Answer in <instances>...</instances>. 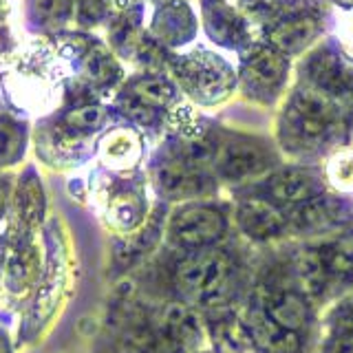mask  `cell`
<instances>
[{
    "label": "cell",
    "instance_id": "1",
    "mask_svg": "<svg viewBox=\"0 0 353 353\" xmlns=\"http://www.w3.org/2000/svg\"><path fill=\"white\" fill-rule=\"evenodd\" d=\"M5 93L16 108L25 113H47L60 97V71L51 53L42 44H33L16 55L14 66L5 75Z\"/></svg>",
    "mask_w": 353,
    "mask_h": 353
},
{
    "label": "cell",
    "instance_id": "2",
    "mask_svg": "<svg viewBox=\"0 0 353 353\" xmlns=\"http://www.w3.org/2000/svg\"><path fill=\"white\" fill-rule=\"evenodd\" d=\"M232 270V259L225 252L203 248L176 265L174 287L185 301L212 305L230 287Z\"/></svg>",
    "mask_w": 353,
    "mask_h": 353
},
{
    "label": "cell",
    "instance_id": "3",
    "mask_svg": "<svg viewBox=\"0 0 353 353\" xmlns=\"http://www.w3.org/2000/svg\"><path fill=\"white\" fill-rule=\"evenodd\" d=\"M225 234V219L214 208L185 205L170 221V236L176 245L203 250Z\"/></svg>",
    "mask_w": 353,
    "mask_h": 353
},
{
    "label": "cell",
    "instance_id": "4",
    "mask_svg": "<svg viewBox=\"0 0 353 353\" xmlns=\"http://www.w3.org/2000/svg\"><path fill=\"white\" fill-rule=\"evenodd\" d=\"M179 80L196 99L214 102V99L228 95L232 86V71L223 60L214 58V55L194 53L181 62Z\"/></svg>",
    "mask_w": 353,
    "mask_h": 353
},
{
    "label": "cell",
    "instance_id": "5",
    "mask_svg": "<svg viewBox=\"0 0 353 353\" xmlns=\"http://www.w3.org/2000/svg\"><path fill=\"white\" fill-rule=\"evenodd\" d=\"M203 327L194 309L183 303H170L159 316V347L161 353H188L201 345Z\"/></svg>",
    "mask_w": 353,
    "mask_h": 353
},
{
    "label": "cell",
    "instance_id": "6",
    "mask_svg": "<svg viewBox=\"0 0 353 353\" xmlns=\"http://www.w3.org/2000/svg\"><path fill=\"white\" fill-rule=\"evenodd\" d=\"M40 270V254L38 248L29 241V236H20L9 243L3 259V279L5 292L11 296H25L38 281Z\"/></svg>",
    "mask_w": 353,
    "mask_h": 353
},
{
    "label": "cell",
    "instance_id": "7",
    "mask_svg": "<svg viewBox=\"0 0 353 353\" xmlns=\"http://www.w3.org/2000/svg\"><path fill=\"white\" fill-rule=\"evenodd\" d=\"M331 117H334V104L323 88H303L298 91L290 124L303 139H318L325 135Z\"/></svg>",
    "mask_w": 353,
    "mask_h": 353
},
{
    "label": "cell",
    "instance_id": "8",
    "mask_svg": "<svg viewBox=\"0 0 353 353\" xmlns=\"http://www.w3.org/2000/svg\"><path fill=\"white\" fill-rule=\"evenodd\" d=\"M239 228L254 241H272L279 239L285 228L287 219L274 203L265 199H248L236 210Z\"/></svg>",
    "mask_w": 353,
    "mask_h": 353
},
{
    "label": "cell",
    "instance_id": "9",
    "mask_svg": "<svg viewBox=\"0 0 353 353\" xmlns=\"http://www.w3.org/2000/svg\"><path fill=\"white\" fill-rule=\"evenodd\" d=\"M11 210H14V228H18L20 236H29L40 225L44 216V192L36 172L27 170L20 176Z\"/></svg>",
    "mask_w": 353,
    "mask_h": 353
},
{
    "label": "cell",
    "instance_id": "10",
    "mask_svg": "<svg viewBox=\"0 0 353 353\" xmlns=\"http://www.w3.org/2000/svg\"><path fill=\"white\" fill-rule=\"evenodd\" d=\"M97 154L108 168L115 170L132 168L141 157V139L130 128H113L99 139Z\"/></svg>",
    "mask_w": 353,
    "mask_h": 353
},
{
    "label": "cell",
    "instance_id": "11",
    "mask_svg": "<svg viewBox=\"0 0 353 353\" xmlns=\"http://www.w3.org/2000/svg\"><path fill=\"white\" fill-rule=\"evenodd\" d=\"M265 165V154L259 146L248 141H234L228 143L216 154V168L225 179L239 181L256 174Z\"/></svg>",
    "mask_w": 353,
    "mask_h": 353
},
{
    "label": "cell",
    "instance_id": "12",
    "mask_svg": "<svg viewBox=\"0 0 353 353\" xmlns=\"http://www.w3.org/2000/svg\"><path fill=\"white\" fill-rule=\"evenodd\" d=\"M157 188L170 199H185V196H194L203 190V179L190 163L183 159H168L163 161L157 174Z\"/></svg>",
    "mask_w": 353,
    "mask_h": 353
},
{
    "label": "cell",
    "instance_id": "13",
    "mask_svg": "<svg viewBox=\"0 0 353 353\" xmlns=\"http://www.w3.org/2000/svg\"><path fill=\"white\" fill-rule=\"evenodd\" d=\"M318 183L312 172L303 168H285L268 181V192L274 201L285 205H298L316 196Z\"/></svg>",
    "mask_w": 353,
    "mask_h": 353
},
{
    "label": "cell",
    "instance_id": "14",
    "mask_svg": "<svg viewBox=\"0 0 353 353\" xmlns=\"http://www.w3.org/2000/svg\"><path fill=\"white\" fill-rule=\"evenodd\" d=\"M250 336L252 342L256 345L263 353H298L301 351V336L296 331L283 329L263 314H254L250 318Z\"/></svg>",
    "mask_w": 353,
    "mask_h": 353
},
{
    "label": "cell",
    "instance_id": "15",
    "mask_svg": "<svg viewBox=\"0 0 353 353\" xmlns=\"http://www.w3.org/2000/svg\"><path fill=\"white\" fill-rule=\"evenodd\" d=\"M265 316L283 329L301 334L309 323L307 301L296 292H274L265 303Z\"/></svg>",
    "mask_w": 353,
    "mask_h": 353
},
{
    "label": "cell",
    "instance_id": "16",
    "mask_svg": "<svg viewBox=\"0 0 353 353\" xmlns=\"http://www.w3.org/2000/svg\"><path fill=\"white\" fill-rule=\"evenodd\" d=\"M146 205L137 190H117L106 203V221L117 232H135L143 223Z\"/></svg>",
    "mask_w": 353,
    "mask_h": 353
},
{
    "label": "cell",
    "instance_id": "17",
    "mask_svg": "<svg viewBox=\"0 0 353 353\" xmlns=\"http://www.w3.org/2000/svg\"><path fill=\"white\" fill-rule=\"evenodd\" d=\"M285 69H287L285 58L279 51L259 49L245 64V80L252 86L263 88V91H272V88H276L283 82Z\"/></svg>",
    "mask_w": 353,
    "mask_h": 353
},
{
    "label": "cell",
    "instance_id": "18",
    "mask_svg": "<svg viewBox=\"0 0 353 353\" xmlns=\"http://www.w3.org/2000/svg\"><path fill=\"white\" fill-rule=\"evenodd\" d=\"M340 210L334 201L323 196H312L307 201L294 205L292 210V225L301 232H323L329 230L338 221Z\"/></svg>",
    "mask_w": 353,
    "mask_h": 353
},
{
    "label": "cell",
    "instance_id": "19",
    "mask_svg": "<svg viewBox=\"0 0 353 353\" xmlns=\"http://www.w3.org/2000/svg\"><path fill=\"white\" fill-rule=\"evenodd\" d=\"M294 268H296V276H298V281H301L303 292L307 296H318L325 290L329 270L323 259V252L312 250V248L301 250L296 254Z\"/></svg>",
    "mask_w": 353,
    "mask_h": 353
},
{
    "label": "cell",
    "instance_id": "20",
    "mask_svg": "<svg viewBox=\"0 0 353 353\" xmlns=\"http://www.w3.org/2000/svg\"><path fill=\"white\" fill-rule=\"evenodd\" d=\"M316 36V20L309 16H296L281 22L279 27H274L270 33V40L276 49L281 51H298Z\"/></svg>",
    "mask_w": 353,
    "mask_h": 353
},
{
    "label": "cell",
    "instance_id": "21",
    "mask_svg": "<svg viewBox=\"0 0 353 353\" xmlns=\"http://www.w3.org/2000/svg\"><path fill=\"white\" fill-rule=\"evenodd\" d=\"M312 75L318 82V88H323L327 93L345 91L353 82V73L331 53L316 55V60L312 62Z\"/></svg>",
    "mask_w": 353,
    "mask_h": 353
},
{
    "label": "cell",
    "instance_id": "22",
    "mask_svg": "<svg viewBox=\"0 0 353 353\" xmlns=\"http://www.w3.org/2000/svg\"><path fill=\"white\" fill-rule=\"evenodd\" d=\"M27 148L25 124L11 115H0V168L14 165L22 159Z\"/></svg>",
    "mask_w": 353,
    "mask_h": 353
},
{
    "label": "cell",
    "instance_id": "23",
    "mask_svg": "<svg viewBox=\"0 0 353 353\" xmlns=\"http://www.w3.org/2000/svg\"><path fill=\"white\" fill-rule=\"evenodd\" d=\"M212 334L214 342H219L225 353H243L252 345L250 329L236 316H216V323H212Z\"/></svg>",
    "mask_w": 353,
    "mask_h": 353
},
{
    "label": "cell",
    "instance_id": "24",
    "mask_svg": "<svg viewBox=\"0 0 353 353\" xmlns=\"http://www.w3.org/2000/svg\"><path fill=\"white\" fill-rule=\"evenodd\" d=\"M183 3H168V7L159 11V16L154 18V29L165 42H176L179 38H185L192 29V16Z\"/></svg>",
    "mask_w": 353,
    "mask_h": 353
},
{
    "label": "cell",
    "instance_id": "25",
    "mask_svg": "<svg viewBox=\"0 0 353 353\" xmlns=\"http://www.w3.org/2000/svg\"><path fill=\"white\" fill-rule=\"evenodd\" d=\"M117 353H161L157 334L139 323L128 325L117 340Z\"/></svg>",
    "mask_w": 353,
    "mask_h": 353
},
{
    "label": "cell",
    "instance_id": "26",
    "mask_svg": "<svg viewBox=\"0 0 353 353\" xmlns=\"http://www.w3.org/2000/svg\"><path fill=\"white\" fill-rule=\"evenodd\" d=\"M84 73L95 84H110L119 75V66L106 49L97 47L84 55Z\"/></svg>",
    "mask_w": 353,
    "mask_h": 353
},
{
    "label": "cell",
    "instance_id": "27",
    "mask_svg": "<svg viewBox=\"0 0 353 353\" xmlns=\"http://www.w3.org/2000/svg\"><path fill=\"white\" fill-rule=\"evenodd\" d=\"M73 11V0H29V14L42 27H55L66 22Z\"/></svg>",
    "mask_w": 353,
    "mask_h": 353
},
{
    "label": "cell",
    "instance_id": "28",
    "mask_svg": "<svg viewBox=\"0 0 353 353\" xmlns=\"http://www.w3.org/2000/svg\"><path fill=\"white\" fill-rule=\"evenodd\" d=\"M323 259L331 276H353V239H340L323 250Z\"/></svg>",
    "mask_w": 353,
    "mask_h": 353
},
{
    "label": "cell",
    "instance_id": "29",
    "mask_svg": "<svg viewBox=\"0 0 353 353\" xmlns=\"http://www.w3.org/2000/svg\"><path fill=\"white\" fill-rule=\"evenodd\" d=\"M132 93H135V97L141 104H148V106H163V104H168L174 95L172 86L165 80H161V77H141V80L132 86Z\"/></svg>",
    "mask_w": 353,
    "mask_h": 353
},
{
    "label": "cell",
    "instance_id": "30",
    "mask_svg": "<svg viewBox=\"0 0 353 353\" xmlns=\"http://www.w3.org/2000/svg\"><path fill=\"white\" fill-rule=\"evenodd\" d=\"M104 115L106 113L102 106H80L66 113L64 124L69 128V132H88V130H95L97 126H102Z\"/></svg>",
    "mask_w": 353,
    "mask_h": 353
},
{
    "label": "cell",
    "instance_id": "31",
    "mask_svg": "<svg viewBox=\"0 0 353 353\" xmlns=\"http://www.w3.org/2000/svg\"><path fill=\"white\" fill-rule=\"evenodd\" d=\"M327 176L338 190H353V152H338L327 163Z\"/></svg>",
    "mask_w": 353,
    "mask_h": 353
},
{
    "label": "cell",
    "instance_id": "32",
    "mask_svg": "<svg viewBox=\"0 0 353 353\" xmlns=\"http://www.w3.org/2000/svg\"><path fill=\"white\" fill-rule=\"evenodd\" d=\"M208 27H210V31L214 33V36L230 40L232 36H234V38L239 36V27L241 25H239V18L234 14H230L228 9L219 7V3H216L214 9L208 11Z\"/></svg>",
    "mask_w": 353,
    "mask_h": 353
},
{
    "label": "cell",
    "instance_id": "33",
    "mask_svg": "<svg viewBox=\"0 0 353 353\" xmlns=\"http://www.w3.org/2000/svg\"><path fill=\"white\" fill-rule=\"evenodd\" d=\"M18 53V31L14 20H0V60L16 58Z\"/></svg>",
    "mask_w": 353,
    "mask_h": 353
},
{
    "label": "cell",
    "instance_id": "34",
    "mask_svg": "<svg viewBox=\"0 0 353 353\" xmlns=\"http://www.w3.org/2000/svg\"><path fill=\"white\" fill-rule=\"evenodd\" d=\"M323 353H353V329H338L325 342Z\"/></svg>",
    "mask_w": 353,
    "mask_h": 353
},
{
    "label": "cell",
    "instance_id": "35",
    "mask_svg": "<svg viewBox=\"0 0 353 353\" xmlns=\"http://www.w3.org/2000/svg\"><path fill=\"white\" fill-rule=\"evenodd\" d=\"M170 124L176 128V130H181L183 135H192L194 132V113H192V108H188V106H176L172 108V113H170Z\"/></svg>",
    "mask_w": 353,
    "mask_h": 353
},
{
    "label": "cell",
    "instance_id": "36",
    "mask_svg": "<svg viewBox=\"0 0 353 353\" xmlns=\"http://www.w3.org/2000/svg\"><path fill=\"white\" fill-rule=\"evenodd\" d=\"M336 320L342 329H353V290L345 296V301L338 305Z\"/></svg>",
    "mask_w": 353,
    "mask_h": 353
},
{
    "label": "cell",
    "instance_id": "37",
    "mask_svg": "<svg viewBox=\"0 0 353 353\" xmlns=\"http://www.w3.org/2000/svg\"><path fill=\"white\" fill-rule=\"evenodd\" d=\"M115 0H80V16L82 18H97L102 11H106Z\"/></svg>",
    "mask_w": 353,
    "mask_h": 353
},
{
    "label": "cell",
    "instance_id": "38",
    "mask_svg": "<svg viewBox=\"0 0 353 353\" xmlns=\"http://www.w3.org/2000/svg\"><path fill=\"white\" fill-rule=\"evenodd\" d=\"M342 38H345L347 49L353 53V14L345 20V27H342Z\"/></svg>",
    "mask_w": 353,
    "mask_h": 353
},
{
    "label": "cell",
    "instance_id": "39",
    "mask_svg": "<svg viewBox=\"0 0 353 353\" xmlns=\"http://www.w3.org/2000/svg\"><path fill=\"white\" fill-rule=\"evenodd\" d=\"M0 353H11V342H9L3 327H0Z\"/></svg>",
    "mask_w": 353,
    "mask_h": 353
},
{
    "label": "cell",
    "instance_id": "40",
    "mask_svg": "<svg viewBox=\"0 0 353 353\" xmlns=\"http://www.w3.org/2000/svg\"><path fill=\"white\" fill-rule=\"evenodd\" d=\"M351 139H353V128H351Z\"/></svg>",
    "mask_w": 353,
    "mask_h": 353
},
{
    "label": "cell",
    "instance_id": "41",
    "mask_svg": "<svg viewBox=\"0 0 353 353\" xmlns=\"http://www.w3.org/2000/svg\"><path fill=\"white\" fill-rule=\"evenodd\" d=\"M347 3H351V0H347Z\"/></svg>",
    "mask_w": 353,
    "mask_h": 353
}]
</instances>
